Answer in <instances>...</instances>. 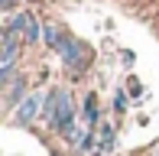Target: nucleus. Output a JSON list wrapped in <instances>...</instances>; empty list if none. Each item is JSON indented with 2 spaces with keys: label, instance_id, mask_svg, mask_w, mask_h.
<instances>
[{
  "label": "nucleus",
  "instance_id": "obj_1",
  "mask_svg": "<svg viewBox=\"0 0 159 156\" xmlns=\"http://www.w3.org/2000/svg\"><path fill=\"white\" fill-rule=\"evenodd\" d=\"M42 114H46L49 127H52L55 133H62V137H68V133L75 130V108H71V94L65 88L46 91V108H42Z\"/></svg>",
  "mask_w": 159,
  "mask_h": 156
},
{
  "label": "nucleus",
  "instance_id": "obj_2",
  "mask_svg": "<svg viewBox=\"0 0 159 156\" xmlns=\"http://www.w3.org/2000/svg\"><path fill=\"white\" fill-rule=\"evenodd\" d=\"M7 30L16 33V36L23 39L26 46H33V42L42 39V26H39V20H36L30 10H20L16 16H10V20H7Z\"/></svg>",
  "mask_w": 159,
  "mask_h": 156
},
{
  "label": "nucleus",
  "instance_id": "obj_3",
  "mask_svg": "<svg viewBox=\"0 0 159 156\" xmlns=\"http://www.w3.org/2000/svg\"><path fill=\"white\" fill-rule=\"evenodd\" d=\"M59 59L65 62V68H71V72H81L84 65H88V49H84V42H78V39H65L62 42V49H59Z\"/></svg>",
  "mask_w": 159,
  "mask_h": 156
},
{
  "label": "nucleus",
  "instance_id": "obj_4",
  "mask_svg": "<svg viewBox=\"0 0 159 156\" xmlns=\"http://www.w3.org/2000/svg\"><path fill=\"white\" fill-rule=\"evenodd\" d=\"M42 108H46V94H30V98H23V101H20L13 120H16V124H33L36 114H39Z\"/></svg>",
  "mask_w": 159,
  "mask_h": 156
},
{
  "label": "nucleus",
  "instance_id": "obj_5",
  "mask_svg": "<svg viewBox=\"0 0 159 156\" xmlns=\"http://www.w3.org/2000/svg\"><path fill=\"white\" fill-rule=\"evenodd\" d=\"M42 39L49 42V49H55V52H59V49H62V42L68 39V33H62L59 26H52V23H46V26H42Z\"/></svg>",
  "mask_w": 159,
  "mask_h": 156
},
{
  "label": "nucleus",
  "instance_id": "obj_6",
  "mask_svg": "<svg viewBox=\"0 0 159 156\" xmlns=\"http://www.w3.org/2000/svg\"><path fill=\"white\" fill-rule=\"evenodd\" d=\"M94 124H98V94H88L84 98V127L94 130Z\"/></svg>",
  "mask_w": 159,
  "mask_h": 156
},
{
  "label": "nucleus",
  "instance_id": "obj_7",
  "mask_svg": "<svg viewBox=\"0 0 159 156\" xmlns=\"http://www.w3.org/2000/svg\"><path fill=\"white\" fill-rule=\"evenodd\" d=\"M114 146V127H104V130H101V140H98V150L94 153H107Z\"/></svg>",
  "mask_w": 159,
  "mask_h": 156
},
{
  "label": "nucleus",
  "instance_id": "obj_8",
  "mask_svg": "<svg viewBox=\"0 0 159 156\" xmlns=\"http://www.w3.org/2000/svg\"><path fill=\"white\" fill-rule=\"evenodd\" d=\"M23 88H26L23 81H10V101H20V91Z\"/></svg>",
  "mask_w": 159,
  "mask_h": 156
},
{
  "label": "nucleus",
  "instance_id": "obj_9",
  "mask_svg": "<svg viewBox=\"0 0 159 156\" xmlns=\"http://www.w3.org/2000/svg\"><path fill=\"white\" fill-rule=\"evenodd\" d=\"M114 108H117V111H127V94H124V91L117 94V101H114Z\"/></svg>",
  "mask_w": 159,
  "mask_h": 156
}]
</instances>
